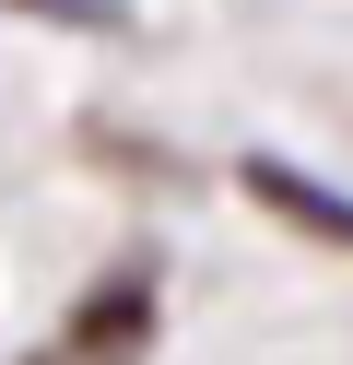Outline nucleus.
Instances as JSON below:
<instances>
[{
  "instance_id": "obj_1",
  "label": "nucleus",
  "mask_w": 353,
  "mask_h": 365,
  "mask_svg": "<svg viewBox=\"0 0 353 365\" xmlns=\"http://www.w3.org/2000/svg\"><path fill=\"white\" fill-rule=\"evenodd\" d=\"M247 200L259 212H282V224H306L318 247H353V189H329V177H306V165H282V153H247Z\"/></svg>"
}]
</instances>
